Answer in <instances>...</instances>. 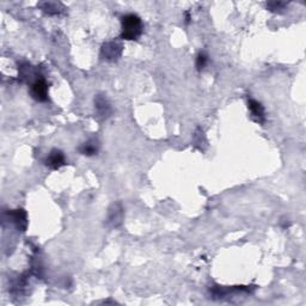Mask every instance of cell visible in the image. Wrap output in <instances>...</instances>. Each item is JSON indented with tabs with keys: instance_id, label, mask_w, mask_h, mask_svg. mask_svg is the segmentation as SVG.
Masks as SVG:
<instances>
[{
	"instance_id": "obj_8",
	"label": "cell",
	"mask_w": 306,
	"mask_h": 306,
	"mask_svg": "<svg viewBox=\"0 0 306 306\" xmlns=\"http://www.w3.org/2000/svg\"><path fill=\"white\" fill-rule=\"evenodd\" d=\"M247 108L250 110V114H252V119L254 121L259 123H264V121H266L264 108L259 101L250 98L249 101H247Z\"/></svg>"
},
{
	"instance_id": "obj_2",
	"label": "cell",
	"mask_w": 306,
	"mask_h": 306,
	"mask_svg": "<svg viewBox=\"0 0 306 306\" xmlns=\"http://www.w3.org/2000/svg\"><path fill=\"white\" fill-rule=\"evenodd\" d=\"M122 44L118 41H109L102 46L101 57L106 61H116L122 55Z\"/></svg>"
},
{
	"instance_id": "obj_9",
	"label": "cell",
	"mask_w": 306,
	"mask_h": 306,
	"mask_svg": "<svg viewBox=\"0 0 306 306\" xmlns=\"http://www.w3.org/2000/svg\"><path fill=\"white\" fill-rule=\"evenodd\" d=\"M98 151H99V142L97 139H95V137H92V139L88 140V142H85L84 144H81V146L79 147V152L87 157L95 156V154L98 153Z\"/></svg>"
},
{
	"instance_id": "obj_6",
	"label": "cell",
	"mask_w": 306,
	"mask_h": 306,
	"mask_svg": "<svg viewBox=\"0 0 306 306\" xmlns=\"http://www.w3.org/2000/svg\"><path fill=\"white\" fill-rule=\"evenodd\" d=\"M44 165L50 168L51 170H58L63 168L64 165H66V157H65L63 151L54 149L50 151V153L44 159Z\"/></svg>"
},
{
	"instance_id": "obj_4",
	"label": "cell",
	"mask_w": 306,
	"mask_h": 306,
	"mask_svg": "<svg viewBox=\"0 0 306 306\" xmlns=\"http://www.w3.org/2000/svg\"><path fill=\"white\" fill-rule=\"evenodd\" d=\"M123 221V207L120 202L110 206L108 215H106V225L112 229H118Z\"/></svg>"
},
{
	"instance_id": "obj_5",
	"label": "cell",
	"mask_w": 306,
	"mask_h": 306,
	"mask_svg": "<svg viewBox=\"0 0 306 306\" xmlns=\"http://www.w3.org/2000/svg\"><path fill=\"white\" fill-rule=\"evenodd\" d=\"M95 110H96V118L99 121L106 120L112 115L113 109L110 105V102L104 95H97L95 97Z\"/></svg>"
},
{
	"instance_id": "obj_10",
	"label": "cell",
	"mask_w": 306,
	"mask_h": 306,
	"mask_svg": "<svg viewBox=\"0 0 306 306\" xmlns=\"http://www.w3.org/2000/svg\"><path fill=\"white\" fill-rule=\"evenodd\" d=\"M39 6L43 12L48 13V15H59V13H61L65 10L64 5L60 4V3L44 2V3H41Z\"/></svg>"
},
{
	"instance_id": "obj_3",
	"label": "cell",
	"mask_w": 306,
	"mask_h": 306,
	"mask_svg": "<svg viewBox=\"0 0 306 306\" xmlns=\"http://www.w3.org/2000/svg\"><path fill=\"white\" fill-rule=\"evenodd\" d=\"M30 95L37 102H46L48 99V84L43 78H36L30 85Z\"/></svg>"
},
{
	"instance_id": "obj_12",
	"label": "cell",
	"mask_w": 306,
	"mask_h": 306,
	"mask_svg": "<svg viewBox=\"0 0 306 306\" xmlns=\"http://www.w3.org/2000/svg\"><path fill=\"white\" fill-rule=\"evenodd\" d=\"M208 63V55L205 53V51H201V53H199L198 58H197V68L198 71H202L206 67V65Z\"/></svg>"
},
{
	"instance_id": "obj_7",
	"label": "cell",
	"mask_w": 306,
	"mask_h": 306,
	"mask_svg": "<svg viewBox=\"0 0 306 306\" xmlns=\"http://www.w3.org/2000/svg\"><path fill=\"white\" fill-rule=\"evenodd\" d=\"M9 219H11V221L15 224L17 230L20 231H25L27 228V215L26 212L22 208L15 209V211L9 212Z\"/></svg>"
},
{
	"instance_id": "obj_11",
	"label": "cell",
	"mask_w": 306,
	"mask_h": 306,
	"mask_svg": "<svg viewBox=\"0 0 306 306\" xmlns=\"http://www.w3.org/2000/svg\"><path fill=\"white\" fill-rule=\"evenodd\" d=\"M287 6V3H284V2H271V3H268L267 4V9L269 10V11L271 12H281L283 10L286 9Z\"/></svg>"
},
{
	"instance_id": "obj_1",
	"label": "cell",
	"mask_w": 306,
	"mask_h": 306,
	"mask_svg": "<svg viewBox=\"0 0 306 306\" xmlns=\"http://www.w3.org/2000/svg\"><path fill=\"white\" fill-rule=\"evenodd\" d=\"M121 39L127 41L137 40L144 32V25L139 16L134 13H128L121 18Z\"/></svg>"
}]
</instances>
